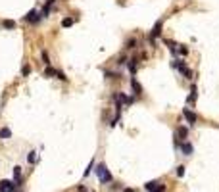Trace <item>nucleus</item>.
Returning <instances> with one entry per match:
<instances>
[{"label":"nucleus","mask_w":219,"mask_h":192,"mask_svg":"<svg viewBox=\"0 0 219 192\" xmlns=\"http://www.w3.org/2000/svg\"><path fill=\"white\" fill-rule=\"evenodd\" d=\"M96 175H98V179H100V183H102V185L112 183V173L108 171V167L104 165V163H98V167H96Z\"/></svg>","instance_id":"nucleus-1"},{"label":"nucleus","mask_w":219,"mask_h":192,"mask_svg":"<svg viewBox=\"0 0 219 192\" xmlns=\"http://www.w3.org/2000/svg\"><path fill=\"white\" fill-rule=\"evenodd\" d=\"M54 4H56V0H46L42 12H40V14H42V18H48V15H50V10H52V6H54Z\"/></svg>","instance_id":"nucleus-10"},{"label":"nucleus","mask_w":219,"mask_h":192,"mask_svg":"<svg viewBox=\"0 0 219 192\" xmlns=\"http://www.w3.org/2000/svg\"><path fill=\"white\" fill-rule=\"evenodd\" d=\"M161 29H164V21L161 19H158L156 23H154V27H152V31H150V39H158V37L161 35Z\"/></svg>","instance_id":"nucleus-6"},{"label":"nucleus","mask_w":219,"mask_h":192,"mask_svg":"<svg viewBox=\"0 0 219 192\" xmlns=\"http://www.w3.org/2000/svg\"><path fill=\"white\" fill-rule=\"evenodd\" d=\"M54 75H56V77H58V79H60V81H67V77H66V73H64V71H60V69H54Z\"/></svg>","instance_id":"nucleus-16"},{"label":"nucleus","mask_w":219,"mask_h":192,"mask_svg":"<svg viewBox=\"0 0 219 192\" xmlns=\"http://www.w3.org/2000/svg\"><path fill=\"white\" fill-rule=\"evenodd\" d=\"M44 75H46V77H54V69H52L50 65H48V67L44 69Z\"/></svg>","instance_id":"nucleus-23"},{"label":"nucleus","mask_w":219,"mask_h":192,"mask_svg":"<svg viewBox=\"0 0 219 192\" xmlns=\"http://www.w3.org/2000/svg\"><path fill=\"white\" fill-rule=\"evenodd\" d=\"M175 173H177V177H182V175H185V165H179L175 169Z\"/></svg>","instance_id":"nucleus-22"},{"label":"nucleus","mask_w":219,"mask_h":192,"mask_svg":"<svg viewBox=\"0 0 219 192\" xmlns=\"http://www.w3.org/2000/svg\"><path fill=\"white\" fill-rule=\"evenodd\" d=\"M125 62H129V60H127V58H125V56H121V58H119V62H117V64H119V65H123Z\"/></svg>","instance_id":"nucleus-28"},{"label":"nucleus","mask_w":219,"mask_h":192,"mask_svg":"<svg viewBox=\"0 0 219 192\" xmlns=\"http://www.w3.org/2000/svg\"><path fill=\"white\" fill-rule=\"evenodd\" d=\"M92 167H94V161H91V163H88V169H85V177H88V173H91Z\"/></svg>","instance_id":"nucleus-26"},{"label":"nucleus","mask_w":219,"mask_h":192,"mask_svg":"<svg viewBox=\"0 0 219 192\" xmlns=\"http://www.w3.org/2000/svg\"><path fill=\"white\" fill-rule=\"evenodd\" d=\"M40 56H42V62H44V64H46V65H50V58H48V54H46V52L42 50V52H40Z\"/></svg>","instance_id":"nucleus-21"},{"label":"nucleus","mask_w":219,"mask_h":192,"mask_svg":"<svg viewBox=\"0 0 219 192\" xmlns=\"http://www.w3.org/2000/svg\"><path fill=\"white\" fill-rule=\"evenodd\" d=\"M23 19H25L27 23H31V25H36V23L42 19V14H40L39 10H31V12H27V15H23Z\"/></svg>","instance_id":"nucleus-2"},{"label":"nucleus","mask_w":219,"mask_h":192,"mask_svg":"<svg viewBox=\"0 0 219 192\" xmlns=\"http://www.w3.org/2000/svg\"><path fill=\"white\" fill-rule=\"evenodd\" d=\"M182 117L186 119V123H188V125H194V123L198 121L196 113H194L192 110H188V108H185V110H182Z\"/></svg>","instance_id":"nucleus-7"},{"label":"nucleus","mask_w":219,"mask_h":192,"mask_svg":"<svg viewBox=\"0 0 219 192\" xmlns=\"http://www.w3.org/2000/svg\"><path fill=\"white\" fill-rule=\"evenodd\" d=\"M179 52H181L182 56H186V54H188V48H186V46H182V44H181V46H179Z\"/></svg>","instance_id":"nucleus-25"},{"label":"nucleus","mask_w":219,"mask_h":192,"mask_svg":"<svg viewBox=\"0 0 219 192\" xmlns=\"http://www.w3.org/2000/svg\"><path fill=\"white\" fill-rule=\"evenodd\" d=\"M14 183L15 186L21 185V167H14Z\"/></svg>","instance_id":"nucleus-12"},{"label":"nucleus","mask_w":219,"mask_h":192,"mask_svg":"<svg viewBox=\"0 0 219 192\" xmlns=\"http://www.w3.org/2000/svg\"><path fill=\"white\" fill-rule=\"evenodd\" d=\"M123 192H137V190H135V188H125Z\"/></svg>","instance_id":"nucleus-30"},{"label":"nucleus","mask_w":219,"mask_h":192,"mask_svg":"<svg viewBox=\"0 0 219 192\" xmlns=\"http://www.w3.org/2000/svg\"><path fill=\"white\" fill-rule=\"evenodd\" d=\"M12 137V131L8 129V127H4V129H0V138H4V140H8V138Z\"/></svg>","instance_id":"nucleus-14"},{"label":"nucleus","mask_w":219,"mask_h":192,"mask_svg":"<svg viewBox=\"0 0 219 192\" xmlns=\"http://www.w3.org/2000/svg\"><path fill=\"white\" fill-rule=\"evenodd\" d=\"M35 160H36V152H29V156H27V161H29V163H35Z\"/></svg>","instance_id":"nucleus-20"},{"label":"nucleus","mask_w":219,"mask_h":192,"mask_svg":"<svg viewBox=\"0 0 219 192\" xmlns=\"http://www.w3.org/2000/svg\"><path fill=\"white\" fill-rule=\"evenodd\" d=\"M131 87H133V91H135V96H140V94H142V87H140V83L135 79V75L131 77Z\"/></svg>","instance_id":"nucleus-9"},{"label":"nucleus","mask_w":219,"mask_h":192,"mask_svg":"<svg viewBox=\"0 0 219 192\" xmlns=\"http://www.w3.org/2000/svg\"><path fill=\"white\" fill-rule=\"evenodd\" d=\"M171 65H173V67H175V69H177V71H181V73H182V75H185V77H186V79H192V71H190V69H188V67H186V64H185V62H182V60H175V62H173Z\"/></svg>","instance_id":"nucleus-3"},{"label":"nucleus","mask_w":219,"mask_h":192,"mask_svg":"<svg viewBox=\"0 0 219 192\" xmlns=\"http://www.w3.org/2000/svg\"><path fill=\"white\" fill-rule=\"evenodd\" d=\"M79 192H88V188L87 186H79Z\"/></svg>","instance_id":"nucleus-29"},{"label":"nucleus","mask_w":219,"mask_h":192,"mask_svg":"<svg viewBox=\"0 0 219 192\" xmlns=\"http://www.w3.org/2000/svg\"><path fill=\"white\" fill-rule=\"evenodd\" d=\"M125 48H127V50H131V48H137V39H129L127 44H125Z\"/></svg>","instance_id":"nucleus-17"},{"label":"nucleus","mask_w":219,"mask_h":192,"mask_svg":"<svg viewBox=\"0 0 219 192\" xmlns=\"http://www.w3.org/2000/svg\"><path fill=\"white\" fill-rule=\"evenodd\" d=\"M137 62H139L137 58H131V60H129V71H131V77L137 73V67H139V64H137Z\"/></svg>","instance_id":"nucleus-13"},{"label":"nucleus","mask_w":219,"mask_h":192,"mask_svg":"<svg viewBox=\"0 0 219 192\" xmlns=\"http://www.w3.org/2000/svg\"><path fill=\"white\" fill-rule=\"evenodd\" d=\"M106 77H108V79H119V73H112V71H106Z\"/></svg>","instance_id":"nucleus-24"},{"label":"nucleus","mask_w":219,"mask_h":192,"mask_svg":"<svg viewBox=\"0 0 219 192\" xmlns=\"http://www.w3.org/2000/svg\"><path fill=\"white\" fill-rule=\"evenodd\" d=\"M21 73H23V75H29V73H31V67H29V65H23Z\"/></svg>","instance_id":"nucleus-27"},{"label":"nucleus","mask_w":219,"mask_h":192,"mask_svg":"<svg viewBox=\"0 0 219 192\" xmlns=\"http://www.w3.org/2000/svg\"><path fill=\"white\" fill-rule=\"evenodd\" d=\"M15 183L14 181H8V179H2L0 181V192H15Z\"/></svg>","instance_id":"nucleus-5"},{"label":"nucleus","mask_w":219,"mask_h":192,"mask_svg":"<svg viewBox=\"0 0 219 192\" xmlns=\"http://www.w3.org/2000/svg\"><path fill=\"white\" fill-rule=\"evenodd\" d=\"M198 98V91H196V85H192V88H190V94L186 96V104H194Z\"/></svg>","instance_id":"nucleus-11"},{"label":"nucleus","mask_w":219,"mask_h":192,"mask_svg":"<svg viewBox=\"0 0 219 192\" xmlns=\"http://www.w3.org/2000/svg\"><path fill=\"white\" fill-rule=\"evenodd\" d=\"M179 148H181V152H182V154H185V156H192V152H194V146H192V144H190V142H188V140H182V142H181V146H179Z\"/></svg>","instance_id":"nucleus-8"},{"label":"nucleus","mask_w":219,"mask_h":192,"mask_svg":"<svg viewBox=\"0 0 219 192\" xmlns=\"http://www.w3.org/2000/svg\"><path fill=\"white\" fill-rule=\"evenodd\" d=\"M2 25L6 27V29H15V21H12V19H4Z\"/></svg>","instance_id":"nucleus-15"},{"label":"nucleus","mask_w":219,"mask_h":192,"mask_svg":"<svg viewBox=\"0 0 219 192\" xmlns=\"http://www.w3.org/2000/svg\"><path fill=\"white\" fill-rule=\"evenodd\" d=\"M73 25V19L71 18H64L62 19V27H71Z\"/></svg>","instance_id":"nucleus-18"},{"label":"nucleus","mask_w":219,"mask_h":192,"mask_svg":"<svg viewBox=\"0 0 219 192\" xmlns=\"http://www.w3.org/2000/svg\"><path fill=\"white\" fill-rule=\"evenodd\" d=\"M186 137H188V129L186 127H177V131H175V146L177 148L181 146L182 138H186Z\"/></svg>","instance_id":"nucleus-4"},{"label":"nucleus","mask_w":219,"mask_h":192,"mask_svg":"<svg viewBox=\"0 0 219 192\" xmlns=\"http://www.w3.org/2000/svg\"><path fill=\"white\" fill-rule=\"evenodd\" d=\"M164 190H165V186H164V185H160V183H158V185L154 186V188L150 190V192H164Z\"/></svg>","instance_id":"nucleus-19"}]
</instances>
